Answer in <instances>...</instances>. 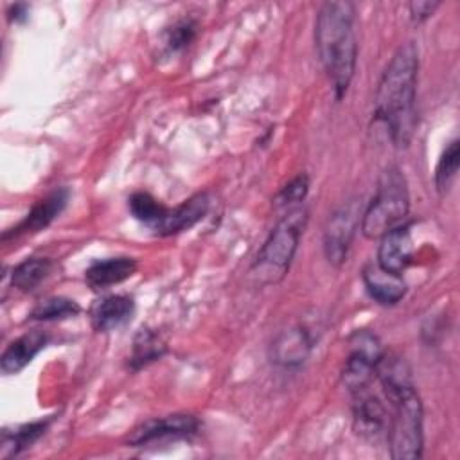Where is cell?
Listing matches in <instances>:
<instances>
[{
	"label": "cell",
	"instance_id": "277c9868",
	"mask_svg": "<svg viewBox=\"0 0 460 460\" xmlns=\"http://www.w3.org/2000/svg\"><path fill=\"white\" fill-rule=\"evenodd\" d=\"M410 212V192L404 174L397 165H388L379 180L376 192L365 207L359 230L367 239H381L386 232L406 223Z\"/></svg>",
	"mask_w": 460,
	"mask_h": 460
},
{
	"label": "cell",
	"instance_id": "5bb4252c",
	"mask_svg": "<svg viewBox=\"0 0 460 460\" xmlns=\"http://www.w3.org/2000/svg\"><path fill=\"white\" fill-rule=\"evenodd\" d=\"M49 343V334L43 331H29L13 340L0 358V368L4 374L13 376L22 372Z\"/></svg>",
	"mask_w": 460,
	"mask_h": 460
},
{
	"label": "cell",
	"instance_id": "6da1fadb",
	"mask_svg": "<svg viewBox=\"0 0 460 460\" xmlns=\"http://www.w3.org/2000/svg\"><path fill=\"white\" fill-rule=\"evenodd\" d=\"M419 52L408 41L401 45L385 66L376 90V120L383 122L392 144L406 147L417 126Z\"/></svg>",
	"mask_w": 460,
	"mask_h": 460
},
{
	"label": "cell",
	"instance_id": "9c48e42d",
	"mask_svg": "<svg viewBox=\"0 0 460 460\" xmlns=\"http://www.w3.org/2000/svg\"><path fill=\"white\" fill-rule=\"evenodd\" d=\"M68 196H70L68 189H65V187L54 189L52 192H49L47 196L38 199L32 205V208L27 212V216L13 230L4 232L2 239L5 241L9 235L18 237L23 234H36V232L45 230L63 212V208L68 203Z\"/></svg>",
	"mask_w": 460,
	"mask_h": 460
},
{
	"label": "cell",
	"instance_id": "8992f818",
	"mask_svg": "<svg viewBox=\"0 0 460 460\" xmlns=\"http://www.w3.org/2000/svg\"><path fill=\"white\" fill-rule=\"evenodd\" d=\"M359 216L352 203L336 208L329 216L323 228V253L331 266L340 268L347 261L354 234L359 226Z\"/></svg>",
	"mask_w": 460,
	"mask_h": 460
},
{
	"label": "cell",
	"instance_id": "9a60e30c",
	"mask_svg": "<svg viewBox=\"0 0 460 460\" xmlns=\"http://www.w3.org/2000/svg\"><path fill=\"white\" fill-rule=\"evenodd\" d=\"M137 266L133 257H108L92 262L84 271V280L88 288L101 291L129 279L137 271Z\"/></svg>",
	"mask_w": 460,
	"mask_h": 460
},
{
	"label": "cell",
	"instance_id": "d4e9b609",
	"mask_svg": "<svg viewBox=\"0 0 460 460\" xmlns=\"http://www.w3.org/2000/svg\"><path fill=\"white\" fill-rule=\"evenodd\" d=\"M440 5V2H429V0H422V2H411L408 7H410V14H411V20L420 23L424 20H428L435 9Z\"/></svg>",
	"mask_w": 460,
	"mask_h": 460
},
{
	"label": "cell",
	"instance_id": "7a4b0ae2",
	"mask_svg": "<svg viewBox=\"0 0 460 460\" xmlns=\"http://www.w3.org/2000/svg\"><path fill=\"white\" fill-rule=\"evenodd\" d=\"M356 7L352 2H323L314 22V45L340 101L356 72Z\"/></svg>",
	"mask_w": 460,
	"mask_h": 460
},
{
	"label": "cell",
	"instance_id": "603a6c76",
	"mask_svg": "<svg viewBox=\"0 0 460 460\" xmlns=\"http://www.w3.org/2000/svg\"><path fill=\"white\" fill-rule=\"evenodd\" d=\"M307 190H309V176L305 172H300L282 187V190L275 198V205L286 207V208L298 207L300 201H304V198L307 196Z\"/></svg>",
	"mask_w": 460,
	"mask_h": 460
},
{
	"label": "cell",
	"instance_id": "484cf974",
	"mask_svg": "<svg viewBox=\"0 0 460 460\" xmlns=\"http://www.w3.org/2000/svg\"><path fill=\"white\" fill-rule=\"evenodd\" d=\"M27 14H29V7L25 4H14L7 11V20L14 22V23H20V22L27 20Z\"/></svg>",
	"mask_w": 460,
	"mask_h": 460
},
{
	"label": "cell",
	"instance_id": "ffe728a7",
	"mask_svg": "<svg viewBox=\"0 0 460 460\" xmlns=\"http://www.w3.org/2000/svg\"><path fill=\"white\" fill-rule=\"evenodd\" d=\"M79 313H81V307L75 300L66 296H50L34 305V309L29 313V320L54 322V320L72 318Z\"/></svg>",
	"mask_w": 460,
	"mask_h": 460
},
{
	"label": "cell",
	"instance_id": "5b68a950",
	"mask_svg": "<svg viewBox=\"0 0 460 460\" xmlns=\"http://www.w3.org/2000/svg\"><path fill=\"white\" fill-rule=\"evenodd\" d=\"M394 415L388 419L390 456L395 460H413L422 456V402L417 388H406L388 399Z\"/></svg>",
	"mask_w": 460,
	"mask_h": 460
},
{
	"label": "cell",
	"instance_id": "52a82bcc",
	"mask_svg": "<svg viewBox=\"0 0 460 460\" xmlns=\"http://www.w3.org/2000/svg\"><path fill=\"white\" fill-rule=\"evenodd\" d=\"M199 429V419L190 413H172L165 417H156L137 426L129 437L128 444L133 447H144L147 444L178 440L196 435Z\"/></svg>",
	"mask_w": 460,
	"mask_h": 460
},
{
	"label": "cell",
	"instance_id": "cb8c5ba5",
	"mask_svg": "<svg viewBox=\"0 0 460 460\" xmlns=\"http://www.w3.org/2000/svg\"><path fill=\"white\" fill-rule=\"evenodd\" d=\"M196 32H198V23L194 20H190V18L180 20L169 29L165 45L171 52L183 50L185 47H189L192 43V40L196 38Z\"/></svg>",
	"mask_w": 460,
	"mask_h": 460
},
{
	"label": "cell",
	"instance_id": "ba28073f",
	"mask_svg": "<svg viewBox=\"0 0 460 460\" xmlns=\"http://www.w3.org/2000/svg\"><path fill=\"white\" fill-rule=\"evenodd\" d=\"M313 350V338L302 325L280 331L270 345V359L273 365L288 370L300 368Z\"/></svg>",
	"mask_w": 460,
	"mask_h": 460
},
{
	"label": "cell",
	"instance_id": "44dd1931",
	"mask_svg": "<svg viewBox=\"0 0 460 460\" xmlns=\"http://www.w3.org/2000/svg\"><path fill=\"white\" fill-rule=\"evenodd\" d=\"M128 208L131 212V216L144 223L146 226H149L151 230L158 225V221L164 217L167 207L158 201L155 196H151L149 192H133L128 199Z\"/></svg>",
	"mask_w": 460,
	"mask_h": 460
},
{
	"label": "cell",
	"instance_id": "7402d4cb",
	"mask_svg": "<svg viewBox=\"0 0 460 460\" xmlns=\"http://www.w3.org/2000/svg\"><path fill=\"white\" fill-rule=\"evenodd\" d=\"M458 165H460V142L458 138H455L442 151L435 169V187L440 194H444L451 187L458 172Z\"/></svg>",
	"mask_w": 460,
	"mask_h": 460
},
{
	"label": "cell",
	"instance_id": "ac0fdd59",
	"mask_svg": "<svg viewBox=\"0 0 460 460\" xmlns=\"http://www.w3.org/2000/svg\"><path fill=\"white\" fill-rule=\"evenodd\" d=\"M165 354L164 340L151 329L140 327L133 338L131 356H129V368L140 370L149 363L160 359Z\"/></svg>",
	"mask_w": 460,
	"mask_h": 460
},
{
	"label": "cell",
	"instance_id": "4fadbf2b",
	"mask_svg": "<svg viewBox=\"0 0 460 460\" xmlns=\"http://www.w3.org/2000/svg\"><path fill=\"white\" fill-rule=\"evenodd\" d=\"M361 277L368 296L379 305H395L406 295V282L402 280V275L390 273L377 264H367Z\"/></svg>",
	"mask_w": 460,
	"mask_h": 460
},
{
	"label": "cell",
	"instance_id": "e0dca14e",
	"mask_svg": "<svg viewBox=\"0 0 460 460\" xmlns=\"http://www.w3.org/2000/svg\"><path fill=\"white\" fill-rule=\"evenodd\" d=\"M50 426V419H41V420H34V422H27L22 424L18 428H14L13 431L4 429L2 431V451L0 456L2 458H11L16 456L18 453H22L23 449L31 447Z\"/></svg>",
	"mask_w": 460,
	"mask_h": 460
},
{
	"label": "cell",
	"instance_id": "8fae6325",
	"mask_svg": "<svg viewBox=\"0 0 460 460\" xmlns=\"http://www.w3.org/2000/svg\"><path fill=\"white\" fill-rule=\"evenodd\" d=\"M368 388L352 394V426L361 438L376 440L386 428V408Z\"/></svg>",
	"mask_w": 460,
	"mask_h": 460
},
{
	"label": "cell",
	"instance_id": "d6986e66",
	"mask_svg": "<svg viewBox=\"0 0 460 460\" xmlns=\"http://www.w3.org/2000/svg\"><path fill=\"white\" fill-rule=\"evenodd\" d=\"M52 266L47 257H29L13 268L11 284L20 291H32L50 275Z\"/></svg>",
	"mask_w": 460,
	"mask_h": 460
},
{
	"label": "cell",
	"instance_id": "7c38bea8",
	"mask_svg": "<svg viewBox=\"0 0 460 460\" xmlns=\"http://www.w3.org/2000/svg\"><path fill=\"white\" fill-rule=\"evenodd\" d=\"M208 207H210V196L207 192H199L185 199L181 205L174 208H167L164 217L153 228V232H156L158 235H174L183 230H189L198 221L203 219V216L208 212Z\"/></svg>",
	"mask_w": 460,
	"mask_h": 460
},
{
	"label": "cell",
	"instance_id": "2e32d148",
	"mask_svg": "<svg viewBox=\"0 0 460 460\" xmlns=\"http://www.w3.org/2000/svg\"><path fill=\"white\" fill-rule=\"evenodd\" d=\"M135 302L128 295H110L92 309V325L99 332H110L133 316Z\"/></svg>",
	"mask_w": 460,
	"mask_h": 460
},
{
	"label": "cell",
	"instance_id": "30bf717a",
	"mask_svg": "<svg viewBox=\"0 0 460 460\" xmlns=\"http://www.w3.org/2000/svg\"><path fill=\"white\" fill-rule=\"evenodd\" d=\"M411 261H413L411 225L402 223L381 237L376 264L390 273L402 275V271L411 264Z\"/></svg>",
	"mask_w": 460,
	"mask_h": 460
},
{
	"label": "cell",
	"instance_id": "3957f363",
	"mask_svg": "<svg viewBox=\"0 0 460 460\" xmlns=\"http://www.w3.org/2000/svg\"><path fill=\"white\" fill-rule=\"evenodd\" d=\"M305 225L307 210L300 205L288 208L286 214L280 216L252 264V273L259 284H277L286 277Z\"/></svg>",
	"mask_w": 460,
	"mask_h": 460
}]
</instances>
